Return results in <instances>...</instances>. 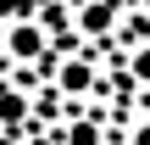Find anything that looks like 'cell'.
Wrapping results in <instances>:
<instances>
[{"instance_id":"1","label":"cell","mask_w":150,"mask_h":145,"mask_svg":"<svg viewBox=\"0 0 150 145\" xmlns=\"http://www.w3.org/2000/svg\"><path fill=\"white\" fill-rule=\"evenodd\" d=\"M6 50H11L17 61H39V56H45V22H11Z\"/></svg>"},{"instance_id":"2","label":"cell","mask_w":150,"mask_h":145,"mask_svg":"<svg viewBox=\"0 0 150 145\" xmlns=\"http://www.w3.org/2000/svg\"><path fill=\"white\" fill-rule=\"evenodd\" d=\"M111 22H117V6H111V0H95V6L78 11V28H83V34H106Z\"/></svg>"},{"instance_id":"3","label":"cell","mask_w":150,"mask_h":145,"mask_svg":"<svg viewBox=\"0 0 150 145\" xmlns=\"http://www.w3.org/2000/svg\"><path fill=\"white\" fill-rule=\"evenodd\" d=\"M89 78H95V67H89V61H67L56 84H61V89H72V95H83V89H89Z\"/></svg>"},{"instance_id":"4","label":"cell","mask_w":150,"mask_h":145,"mask_svg":"<svg viewBox=\"0 0 150 145\" xmlns=\"http://www.w3.org/2000/svg\"><path fill=\"white\" fill-rule=\"evenodd\" d=\"M61 140H67V145H100V129H95V123L83 117V123H72V129H67Z\"/></svg>"},{"instance_id":"5","label":"cell","mask_w":150,"mask_h":145,"mask_svg":"<svg viewBox=\"0 0 150 145\" xmlns=\"http://www.w3.org/2000/svg\"><path fill=\"white\" fill-rule=\"evenodd\" d=\"M128 73H134L139 84H150V45H139V50H134V61H128Z\"/></svg>"},{"instance_id":"6","label":"cell","mask_w":150,"mask_h":145,"mask_svg":"<svg viewBox=\"0 0 150 145\" xmlns=\"http://www.w3.org/2000/svg\"><path fill=\"white\" fill-rule=\"evenodd\" d=\"M134 145H150V123H139V129H134Z\"/></svg>"}]
</instances>
